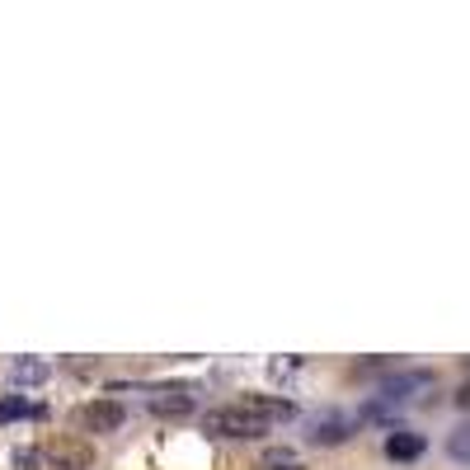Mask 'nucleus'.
Masks as SVG:
<instances>
[{"instance_id": "obj_1", "label": "nucleus", "mask_w": 470, "mask_h": 470, "mask_svg": "<svg viewBox=\"0 0 470 470\" xmlns=\"http://www.w3.org/2000/svg\"><path fill=\"white\" fill-rule=\"evenodd\" d=\"M202 428H208L212 438H269V419L254 414L250 404H221V410H208L202 414Z\"/></svg>"}, {"instance_id": "obj_2", "label": "nucleus", "mask_w": 470, "mask_h": 470, "mask_svg": "<svg viewBox=\"0 0 470 470\" xmlns=\"http://www.w3.org/2000/svg\"><path fill=\"white\" fill-rule=\"evenodd\" d=\"M122 419H128V410H122L118 400H109V395H99V400L75 404V410H71V423L80 428V433H118Z\"/></svg>"}, {"instance_id": "obj_3", "label": "nucleus", "mask_w": 470, "mask_h": 470, "mask_svg": "<svg viewBox=\"0 0 470 470\" xmlns=\"http://www.w3.org/2000/svg\"><path fill=\"white\" fill-rule=\"evenodd\" d=\"M43 461L52 470H90L94 466V447L80 438V433H67V438H52L43 447Z\"/></svg>"}, {"instance_id": "obj_4", "label": "nucleus", "mask_w": 470, "mask_h": 470, "mask_svg": "<svg viewBox=\"0 0 470 470\" xmlns=\"http://www.w3.org/2000/svg\"><path fill=\"white\" fill-rule=\"evenodd\" d=\"M151 410L160 419H183V414H193L198 410V391L193 386H151Z\"/></svg>"}, {"instance_id": "obj_5", "label": "nucleus", "mask_w": 470, "mask_h": 470, "mask_svg": "<svg viewBox=\"0 0 470 470\" xmlns=\"http://www.w3.org/2000/svg\"><path fill=\"white\" fill-rule=\"evenodd\" d=\"M428 386H433V372H395V377H386V381H381L377 400H386V404L395 410V404H404L410 395L428 391Z\"/></svg>"}, {"instance_id": "obj_6", "label": "nucleus", "mask_w": 470, "mask_h": 470, "mask_svg": "<svg viewBox=\"0 0 470 470\" xmlns=\"http://www.w3.org/2000/svg\"><path fill=\"white\" fill-rule=\"evenodd\" d=\"M306 438H311L315 447H339V442H349V438H353V419H349V414H339V410H330V414L311 419Z\"/></svg>"}, {"instance_id": "obj_7", "label": "nucleus", "mask_w": 470, "mask_h": 470, "mask_svg": "<svg viewBox=\"0 0 470 470\" xmlns=\"http://www.w3.org/2000/svg\"><path fill=\"white\" fill-rule=\"evenodd\" d=\"M428 452V438L423 433H410V428H391V438H386V457L391 461H419Z\"/></svg>"}, {"instance_id": "obj_8", "label": "nucleus", "mask_w": 470, "mask_h": 470, "mask_svg": "<svg viewBox=\"0 0 470 470\" xmlns=\"http://www.w3.org/2000/svg\"><path fill=\"white\" fill-rule=\"evenodd\" d=\"M48 377H52V362H43V358H14L10 362L14 386H48Z\"/></svg>"}, {"instance_id": "obj_9", "label": "nucleus", "mask_w": 470, "mask_h": 470, "mask_svg": "<svg viewBox=\"0 0 470 470\" xmlns=\"http://www.w3.org/2000/svg\"><path fill=\"white\" fill-rule=\"evenodd\" d=\"M244 404H250L254 414H263L269 423H278V419H297V404L292 400H269V395H244Z\"/></svg>"}, {"instance_id": "obj_10", "label": "nucleus", "mask_w": 470, "mask_h": 470, "mask_svg": "<svg viewBox=\"0 0 470 470\" xmlns=\"http://www.w3.org/2000/svg\"><path fill=\"white\" fill-rule=\"evenodd\" d=\"M14 419H48V404H33V400H0V423H14Z\"/></svg>"}, {"instance_id": "obj_11", "label": "nucleus", "mask_w": 470, "mask_h": 470, "mask_svg": "<svg viewBox=\"0 0 470 470\" xmlns=\"http://www.w3.org/2000/svg\"><path fill=\"white\" fill-rule=\"evenodd\" d=\"M259 470H301V457L288 452V447H269L263 461H259Z\"/></svg>"}, {"instance_id": "obj_12", "label": "nucleus", "mask_w": 470, "mask_h": 470, "mask_svg": "<svg viewBox=\"0 0 470 470\" xmlns=\"http://www.w3.org/2000/svg\"><path fill=\"white\" fill-rule=\"evenodd\" d=\"M301 362H306V358H292V353H288V358H273V362H269V381H288V377H297Z\"/></svg>"}, {"instance_id": "obj_13", "label": "nucleus", "mask_w": 470, "mask_h": 470, "mask_svg": "<svg viewBox=\"0 0 470 470\" xmlns=\"http://www.w3.org/2000/svg\"><path fill=\"white\" fill-rule=\"evenodd\" d=\"M447 452H452L457 461H470V423H461L452 438H447Z\"/></svg>"}, {"instance_id": "obj_14", "label": "nucleus", "mask_w": 470, "mask_h": 470, "mask_svg": "<svg viewBox=\"0 0 470 470\" xmlns=\"http://www.w3.org/2000/svg\"><path fill=\"white\" fill-rule=\"evenodd\" d=\"M14 466H19V470H38V466H43V447H19V452H14Z\"/></svg>"}, {"instance_id": "obj_15", "label": "nucleus", "mask_w": 470, "mask_h": 470, "mask_svg": "<svg viewBox=\"0 0 470 470\" xmlns=\"http://www.w3.org/2000/svg\"><path fill=\"white\" fill-rule=\"evenodd\" d=\"M457 410H461V414H470V381L457 391Z\"/></svg>"}]
</instances>
